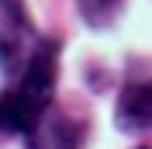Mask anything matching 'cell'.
Here are the masks:
<instances>
[{
    "mask_svg": "<svg viewBox=\"0 0 152 149\" xmlns=\"http://www.w3.org/2000/svg\"><path fill=\"white\" fill-rule=\"evenodd\" d=\"M56 69H59V45L42 38L28 66L14 76V83L0 94V132L28 135L42 125L52 94H56Z\"/></svg>",
    "mask_w": 152,
    "mask_h": 149,
    "instance_id": "6da1fadb",
    "label": "cell"
},
{
    "mask_svg": "<svg viewBox=\"0 0 152 149\" xmlns=\"http://www.w3.org/2000/svg\"><path fill=\"white\" fill-rule=\"evenodd\" d=\"M38 45H42V38L31 28L24 4L21 0H0V69L18 76L28 66V59L35 56Z\"/></svg>",
    "mask_w": 152,
    "mask_h": 149,
    "instance_id": "7a4b0ae2",
    "label": "cell"
},
{
    "mask_svg": "<svg viewBox=\"0 0 152 149\" xmlns=\"http://www.w3.org/2000/svg\"><path fill=\"white\" fill-rule=\"evenodd\" d=\"M118 128L145 132L152 128V83H128L118 101Z\"/></svg>",
    "mask_w": 152,
    "mask_h": 149,
    "instance_id": "3957f363",
    "label": "cell"
},
{
    "mask_svg": "<svg viewBox=\"0 0 152 149\" xmlns=\"http://www.w3.org/2000/svg\"><path fill=\"white\" fill-rule=\"evenodd\" d=\"M121 4H124V0H80V14H83L86 24H94V28H107V24L118 18Z\"/></svg>",
    "mask_w": 152,
    "mask_h": 149,
    "instance_id": "277c9868",
    "label": "cell"
}]
</instances>
